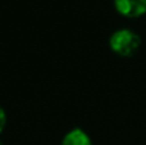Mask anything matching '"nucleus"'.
<instances>
[{"label":"nucleus","instance_id":"obj_4","mask_svg":"<svg viewBox=\"0 0 146 145\" xmlns=\"http://www.w3.org/2000/svg\"><path fill=\"white\" fill-rule=\"evenodd\" d=\"M5 123H7V114H5V110L3 109V107L0 105V134L4 130Z\"/></svg>","mask_w":146,"mask_h":145},{"label":"nucleus","instance_id":"obj_2","mask_svg":"<svg viewBox=\"0 0 146 145\" xmlns=\"http://www.w3.org/2000/svg\"><path fill=\"white\" fill-rule=\"evenodd\" d=\"M117 12L127 18H137L146 13V0H114Z\"/></svg>","mask_w":146,"mask_h":145},{"label":"nucleus","instance_id":"obj_5","mask_svg":"<svg viewBox=\"0 0 146 145\" xmlns=\"http://www.w3.org/2000/svg\"><path fill=\"white\" fill-rule=\"evenodd\" d=\"M0 145H1V143H0Z\"/></svg>","mask_w":146,"mask_h":145},{"label":"nucleus","instance_id":"obj_1","mask_svg":"<svg viewBox=\"0 0 146 145\" xmlns=\"http://www.w3.org/2000/svg\"><path fill=\"white\" fill-rule=\"evenodd\" d=\"M141 45V39L131 30H118L109 39V46L115 54L121 57H132Z\"/></svg>","mask_w":146,"mask_h":145},{"label":"nucleus","instance_id":"obj_3","mask_svg":"<svg viewBox=\"0 0 146 145\" xmlns=\"http://www.w3.org/2000/svg\"><path fill=\"white\" fill-rule=\"evenodd\" d=\"M60 145H92V141L82 128H73L64 135Z\"/></svg>","mask_w":146,"mask_h":145}]
</instances>
